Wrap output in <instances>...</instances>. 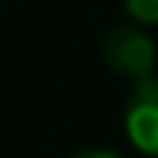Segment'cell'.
Here are the masks:
<instances>
[{
  "label": "cell",
  "mask_w": 158,
  "mask_h": 158,
  "mask_svg": "<svg viewBox=\"0 0 158 158\" xmlns=\"http://www.w3.org/2000/svg\"><path fill=\"white\" fill-rule=\"evenodd\" d=\"M103 61L129 81H145L155 74L158 45L139 23H119L103 35Z\"/></svg>",
  "instance_id": "cell-1"
},
{
  "label": "cell",
  "mask_w": 158,
  "mask_h": 158,
  "mask_svg": "<svg viewBox=\"0 0 158 158\" xmlns=\"http://www.w3.org/2000/svg\"><path fill=\"white\" fill-rule=\"evenodd\" d=\"M123 126L135 152L145 158H158V74L135 81L126 103Z\"/></svg>",
  "instance_id": "cell-2"
},
{
  "label": "cell",
  "mask_w": 158,
  "mask_h": 158,
  "mask_svg": "<svg viewBox=\"0 0 158 158\" xmlns=\"http://www.w3.org/2000/svg\"><path fill=\"white\" fill-rule=\"evenodd\" d=\"M126 13L139 26H158V0H123Z\"/></svg>",
  "instance_id": "cell-3"
},
{
  "label": "cell",
  "mask_w": 158,
  "mask_h": 158,
  "mask_svg": "<svg viewBox=\"0 0 158 158\" xmlns=\"http://www.w3.org/2000/svg\"><path fill=\"white\" fill-rule=\"evenodd\" d=\"M71 158H123L119 152H113V148H81V152H74Z\"/></svg>",
  "instance_id": "cell-4"
}]
</instances>
